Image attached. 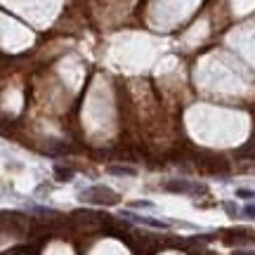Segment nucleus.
<instances>
[{"mask_svg": "<svg viewBox=\"0 0 255 255\" xmlns=\"http://www.w3.org/2000/svg\"><path fill=\"white\" fill-rule=\"evenodd\" d=\"M81 201H85V203H95V206H116V203L121 201V196L114 189H109V187L97 184V187H90V189L83 191Z\"/></svg>", "mask_w": 255, "mask_h": 255, "instance_id": "obj_1", "label": "nucleus"}, {"mask_svg": "<svg viewBox=\"0 0 255 255\" xmlns=\"http://www.w3.org/2000/svg\"><path fill=\"white\" fill-rule=\"evenodd\" d=\"M199 168L203 173H210V175H225L229 173V163L218 154H201L199 156Z\"/></svg>", "mask_w": 255, "mask_h": 255, "instance_id": "obj_2", "label": "nucleus"}, {"mask_svg": "<svg viewBox=\"0 0 255 255\" xmlns=\"http://www.w3.org/2000/svg\"><path fill=\"white\" fill-rule=\"evenodd\" d=\"M165 191H173V194H199V191H206L203 187H196L191 182H182V180H170V182L163 184Z\"/></svg>", "mask_w": 255, "mask_h": 255, "instance_id": "obj_3", "label": "nucleus"}, {"mask_svg": "<svg viewBox=\"0 0 255 255\" xmlns=\"http://www.w3.org/2000/svg\"><path fill=\"white\" fill-rule=\"evenodd\" d=\"M222 239H225L227 246H237V244H248L251 234H248L246 229H229V232L222 234Z\"/></svg>", "mask_w": 255, "mask_h": 255, "instance_id": "obj_4", "label": "nucleus"}, {"mask_svg": "<svg viewBox=\"0 0 255 255\" xmlns=\"http://www.w3.org/2000/svg\"><path fill=\"white\" fill-rule=\"evenodd\" d=\"M237 154L241 156V158H255V135H253V139H248L246 144L239 149Z\"/></svg>", "mask_w": 255, "mask_h": 255, "instance_id": "obj_5", "label": "nucleus"}, {"mask_svg": "<svg viewBox=\"0 0 255 255\" xmlns=\"http://www.w3.org/2000/svg\"><path fill=\"white\" fill-rule=\"evenodd\" d=\"M55 177L59 182H66V180H71L73 177V170L71 168H55Z\"/></svg>", "mask_w": 255, "mask_h": 255, "instance_id": "obj_6", "label": "nucleus"}, {"mask_svg": "<svg viewBox=\"0 0 255 255\" xmlns=\"http://www.w3.org/2000/svg\"><path fill=\"white\" fill-rule=\"evenodd\" d=\"M111 175H135V168H128V165H109Z\"/></svg>", "mask_w": 255, "mask_h": 255, "instance_id": "obj_7", "label": "nucleus"}, {"mask_svg": "<svg viewBox=\"0 0 255 255\" xmlns=\"http://www.w3.org/2000/svg\"><path fill=\"white\" fill-rule=\"evenodd\" d=\"M237 194L241 196V199H251V196H253V191H248V189H239Z\"/></svg>", "mask_w": 255, "mask_h": 255, "instance_id": "obj_8", "label": "nucleus"}, {"mask_svg": "<svg viewBox=\"0 0 255 255\" xmlns=\"http://www.w3.org/2000/svg\"><path fill=\"white\" fill-rule=\"evenodd\" d=\"M244 213H246L248 218H255V206H246V210H244Z\"/></svg>", "mask_w": 255, "mask_h": 255, "instance_id": "obj_9", "label": "nucleus"}, {"mask_svg": "<svg viewBox=\"0 0 255 255\" xmlns=\"http://www.w3.org/2000/svg\"><path fill=\"white\" fill-rule=\"evenodd\" d=\"M237 255H255L253 251H237Z\"/></svg>", "mask_w": 255, "mask_h": 255, "instance_id": "obj_10", "label": "nucleus"}]
</instances>
